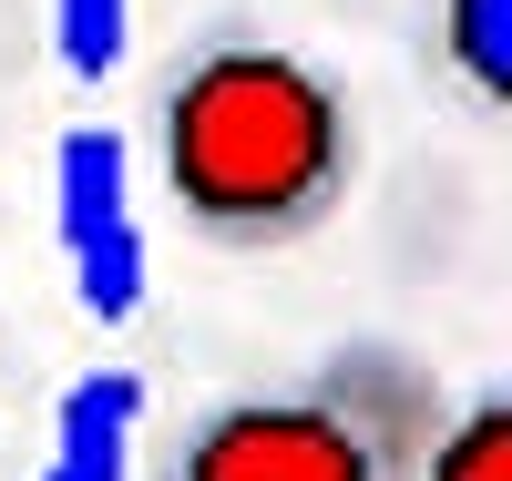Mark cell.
Segmentation results:
<instances>
[{"label": "cell", "mask_w": 512, "mask_h": 481, "mask_svg": "<svg viewBox=\"0 0 512 481\" xmlns=\"http://www.w3.org/2000/svg\"><path fill=\"white\" fill-rule=\"evenodd\" d=\"M349 103L267 41H216L164 93V185L216 246H297L349 195Z\"/></svg>", "instance_id": "1"}, {"label": "cell", "mask_w": 512, "mask_h": 481, "mask_svg": "<svg viewBox=\"0 0 512 481\" xmlns=\"http://www.w3.org/2000/svg\"><path fill=\"white\" fill-rule=\"evenodd\" d=\"M441 52L482 113L512 103V0H441Z\"/></svg>", "instance_id": "7"}, {"label": "cell", "mask_w": 512, "mask_h": 481, "mask_svg": "<svg viewBox=\"0 0 512 481\" xmlns=\"http://www.w3.org/2000/svg\"><path fill=\"white\" fill-rule=\"evenodd\" d=\"M410 481H512V400L482 389L472 410H441V430H431Z\"/></svg>", "instance_id": "6"}, {"label": "cell", "mask_w": 512, "mask_h": 481, "mask_svg": "<svg viewBox=\"0 0 512 481\" xmlns=\"http://www.w3.org/2000/svg\"><path fill=\"white\" fill-rule=\"evenodd\" d=\"M123 215H134V154H123V134L113 123H72L52 144V226H62V246L123 226Z\"/></svg>", "instance_id": "4"}, {"label": "cell", "mask_w": 512, "mask_h": 481, "mask_svg": "<svg viewBox=\"0 0 512 481\" xmlns=\"http://www.w3.org/2000/svg\"><path fill=\"white\" fill-rule=\"evenodd\" d=\"M441 430V379L410 348H328L318 369L205 410L154 481H410Z\"/></svg>", "instance_id": "2"}, {"label": "cell", "mask_w": 512, "mask_h": 481, "mask_svg": "<svg viewBox=\"0 0 512 481\" xmlns=\"http://www.w3.org/2000/svg\"><path fill=\"white\" fill-rule=\"evenodd\" d=\"M52 52L72 82H103L134 52V0H52Z\"/></svg>", "instance_id": "8"}, {"label": "cell", "mask_w": 512, "mask_h": 481, "mask_svg": "<svg viewBox=\"0 0 512 481\" xmlns=\"http://www.w3.org/2000/svg\"><path fill=\"white\" fill-rule=\"evenodd\" d=\"M62 256H72V308H82V318L123 328V318L144 308V277H154V256H144V215H123V226L82 236V246H62Z\"/></svg>", "instance_id": "5"}, {"label": "cell", "mask_w": 512, "mask_h": 481, "mask_svg": "<svg viewBox=\"0 0 512 481\" xmlns=\"http://www.w3.org/2000/svg\"><path fill=\"white\" fill-rule=\"evenodd\" d=\"M134 441H144V379L82 369L52 400V461L31 481H134Z\"/></svg>", "instance_id": "3"}]
</instances>
